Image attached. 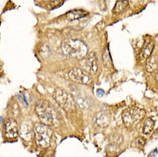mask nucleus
Here are the masks:
<instances>
[{
	"instance_id": "nucleus-1",
	"label": "nucleus",
	"mask_w": 158,
	"mask_h": 157,
	"mask_svg": "<svg viewBox=\"0 0 158 157\" xmlns=\"http://www.w3.org/2000/svg\"><path fill=\"white\" fill-rule=\"evenodd\" d=\"M60 52L68 59H83L88 55V47L80 39H66L60 46Z\"/></svg>"
},
{
	"instance_id": "nucleus-2",
	"label": "nucleus",
	"mask_w": 158,
	"mask_h": 157,
	"mask_svg": "<svg viewBox=\"0 0 158 157\" xmlns=\"http://www.w3.org/2000/svg\"><path fill=\"white\" fill-rule=\"evenodd\" d=\"M35 112L41 124L46 126L54 125L58 120V114L56 110L46 101H39L36 102Z\"/></svg>"
},
{
	"instance_id": "nucleus-3",
	"label": "nucleus",
	"mask_w": 158,
	"mask_h": 157,
	"mask_svg": "<svg viewBox=\"0 0 158 157\" xmlns=\"http://www.w3.org/2000/svg\"><path fill=\"white\" fill-rule=\"evenodd\" d=\"M35 138L37 145L40 148H48L52 142V131L44 124H36L34 126Z\"/></svg>"
},
{
	"instance_id": "nucleus-4",
	"label": "nucleus",
	"mask_w": 158,
	"mask_h": 157,
	"mask_svg": "<svg viewBox=\"0 0 158 157\" xmlns=\"http://www.w3.org/2000/svg\"><path fill=\"white\" fill-rule=\"evenodd\" d=\"M144 116H145V111L143 109H141L137 106H131L123 112V123L126 127L131 128L144 118Z\"/></svg>"
},
{
	"instance_id": "nucleus-5",
	"label": "nucleus",
	"mask_w": 158,
	"mask_h": 157,
	"mask_svg": "<svg viewBox=\"0 0 158 157\" xmlns=\"http://www.w3.org/2000/svg\"><path fill=\"white\" fill-rule=\"evenodd\" d=\"M53 98L59 106L66 112H72L75 110L76 102L71 94L64 90L63 89H56L53 92Z\"/></svg>"
},
{
	"instance_id": "nucleus-6",
	"label": "nucleus",
	"mask_w": 158,
	"mask_h": 157,
	"mask_svg": "<svg viewBox=\"0 0 158 157\" xmlns=\"http://www.w3.org/2000/svg\"><path fill=\"white\" fill-rule=\"evenodd\" d=\"M68 76L72 81L81 84L88 85L92 83V79L89 74L80 68H74L71 70L68 73Z\"/></svg>"
},
{
	"instance_id": "nucleus-7",
	"label": "nucleus",
	"mask_w": 158,
	"mask_h": 157,
	"mask_svg": "<svg viewBox=\"0 0 158 157\" xmlns=\"http://www.w3.org/2000/svg\"><path fill=\"white\" fill-rule=\"evenodd\" d=\"M80 65L83 71L95 74L98 70V62L97 58L94 52H91L86 57L80 60Z\"/></svg>"
},
{
	"instance_id": "nucleus-8",
	"label": "nucleus",
	"mask_w": 158,
	"mask_h": 157,
	"mask_svg": "<svg viewBox=\"0 0 158 157\" xmlns=\"http://www.w3.org/2000/svg\"><path fill=\"white\" fill-rule=\"evenodd\" d=\"M4 137L8 139L17 138L19 135V128L17 127V123L13 118H8L4 122Z\"/></svg>"
},
{
	"instance_id": "nucleus-9",
	"label": "nucleus",
	"mask_w": 158,
	"mask_h": 157,
	"mask_svg": "<svg viewBox=\"0 0 158 157\" xmlns=\"http://www.w3.org/2000/svg\"><path fill=\"white\" fill-rule=\"evenodd\" d=\"M19 135L21 138L25 141H31L33 137L35 136L34 127L32 126V122L30 120H24L21 123L19 126Z\"/></svg>"
},
{
	"instance_id": "nucleus-10",
	"label": "nucleus",
	"mask_w": 158,
	"mask_h": 157,
	"mask_svg": "<svg viewBox=\"0 0 158 157\" xmlns=\"http://www.w3.org/2000/svg\"><path fill=\"white\" fill-rule=\"evenodd\" d=\"M72 97L74 99V101L76 102V105H77L79 107L81 108H88L89 106V99L87 97H85L83 94L79 93L78 90H73L72 91Z\"/></svg>"
},
{
	"instance_id": "nucleus-11",
	"label": "nucleus",
	"mask_w": 158,
	"mask_h": 157,
	"mask_svg": "<svg viewBox=\"0 0 158 157\" xmlns=\"http://www.w3.org/2000/svg\"><path fill=\"white\" fill-rule=\"evenodd\" d=\"M94 122L96 126L101 127H107L109 125V118L103 112H98L94 117Z\"/></svg>"
},
{
	"instance_id": "nucleus-12",
	"label": "nucleus",
	"mask_w": 158,
	"mask_h": 157,
	"mask_svg": "<svg viewBox=\"0 0 158 157\" xmlns=\"http://www.w3.org/2000/svg\"><path fill=\"white\" fill-rule=\"evenodd\" d=\"M155 45L153 42H149L147 43L142 50H141V52L139 54V60L141 62H143L147 59L150 58L151 54H152V52L154 50Z\"/></svg>"
},
{
	"instance_id": "nucleus-13",
	"label": "nucleus",
	"mask_w": 158,
	"mask_h": 157,
	"mask_svg": "<svg viewBox=\"0 0 158 157\" xmlns=\"http://www.w3.org/2000/svg\"><path fill=\"white\" fill-rule=\"evenodd\" d=\"M155 128V121L154 119L151 118H148L143 123V134L144 136H150L153 132Z\"/></svg>"
},
{
	"instance_id": "nucleus-14",
	"label": "nucleus",
	"mask_w": 158,
	"mask_h": 157,
	"mask_svg": "<svg viewBox=\"0 0 158 157\" xmlns=\"http://www.w3.org/2000/svg\"><path fill=\"white\" fill-rule=\"evenodd\" d=\"M88 13L85 12L83 10H71L69 11L66 15L68 20H71V21H74V20L80 19V18H83L87 16Z\"/></svg>"
},
{
	"instance_id": "nucleus-15",
	"label": "nucleus",
	"mask_w": 158,
	"mask_h": 157,
	"mask_svg": "<svg viewBox=\"0 0 158 157\" xmlns=\"http://www.w3.org/2000/svg\"><path fill=\"white\" fill-rule=\"evenodd\" d=\"M158 67V59L157 57L155 55H151L147 59L146 62V70L148 72H154Z\"/></svg>"
},
{
	"instance_id": "nucleus-16",
	"label": "nucleus",
	"mask_w": 158,
	"mask_h": 157,
	"mask_svg": "<svg viewBox=\"0 0 158 157\" xmlns=\"http://www.w3.org/2000/svg\"><path fill=\"white\" fill-rule=\"evenodd\" d=\"M129 5V2L127 0H118L116 2V4L114 5V13L115 14H119L121 12L125 11L126 9L128 7Z\"/></svg>"
},
{
	"instance_id": "nucleus-17",
	"label": "nucleus",
	"mask_w": 158,
	"mask_h": 157,
	"mask_svg": "<svg viewBox=\"0 0 158 157\" xmlns=\"http://www.w3.org/2000/svg\"><path fill=\"white\" fill-rule=\"evenodd\" d=\"M103 62H104V64L106 65V66H109L112 63V60H111L110 55H109V53H108V51H107V49L104 51L103 52Z\"/></svg>"
},
{
	"instance_id": "nucleus-18",
	"label": "nucleus",
	"mask_w": 158,
	"mask_h": 157,
	"mask_svg": "<svg viewBox=\"0 0 158 157\" xmlns=\"http://www.w3.org/2000/svg\"><path fill=\"white\" fill-rule=\"evenodd\" d=\"M119 149V147H118V144H116V143H111L107 147V151L109 154H115L117 153Z\"/></svg>"
},
{
	"instance_id": "nucleus-19",
	"label": "nucleus",
	"mask_w": 158,
	"mask_h": 157,
	"mask_svg": "<svg viewBox=\"0 0 158 157\" xmlns=\"http://www.w3.org/2000/svg\"><path fill=\"white\" fill-rule=\"evenodd\" d=\"M47 52H48V54H50V51H49V48L48 47V46H45V45H44L43 47H41V49H40V54L42 55V57H43L44 59L48 57L47 54H46Z\"/></svg>"
},
{
	"instance_id": "nucleus-20",
	"label": "nucleus",
	"mask_w": 158,
	"mask_h": 157,
	"mask_svg": "<svg viewBox=\"0 0 158 157\" xmlns=\"http://www.w3.org/2000/svg\"><path fill=\"white\" fill-rule=\"evenodd\" d=\"M137 144L138 147H143L145 145V140L143 138H138L137 139Z\"/></svg>"
},
{
	"instance_id": "nucleus-21",
	"label": "nucleus",
	"mask_w": 158,
	"mask_h": 157,
	"mask_svg": "<svg viewBox=\"0 0 158 157\" xmlns=\"http://www.w3.org/2000/svg\"><path fill=\"white\" fill-rule=\"evenodd\" d=\"M17 97H18V98H20V100H22V101H23V103H25L26 106H28V101H27V100H26L25 94H23V93H20V94L17 95Z\"/></svg>"
},
{
	"instance_id": "nucleus-22",
	"label": "nucleus",
	"mask_w": 158,
	"mask_h": 157,
	"mask_svg": "<svg viewBox=\"0 0 158 157\" xmlns=\"http://www.w3.org/2000/svg\"><path fill=\"white\" fill-rule=\"evenodd\" d=\"M104 94H105V93H104V91H103L102 89H97V91H96V94H97L98 97H102L103 95H104Z\"/></svg>"
},
{
	"instance_id": "nucleus-23",
	"label": "nucleus",
	"mask_w": 158,
	"mask_h": 157,
	"mask_svg": "<svg viewBox=\"0 0 158 157\" xmlns=\"http://www.w3.org/2000/svg\"><path fill=\"white\" fill-rule=\"evenodd\" d=\"M3 121H4V118L3 117H0V124H2Z\"/></svg>"
},
{
	"instance_id": "nucleus-24",
	"label": "nucleus",
	"mask_w": 158,
	"mask_h": 157,
	"mask_svg": "<svg viewBox=\"0 0 158 157\" xmlns=\"http://www.w3.org/2000/svg\"><path fill=\"white\" fill-rule=\"evenodd\" d=\"M156 80H157V81H158V73H157V74H156Z\"/></svg>"
}]
</instances>
